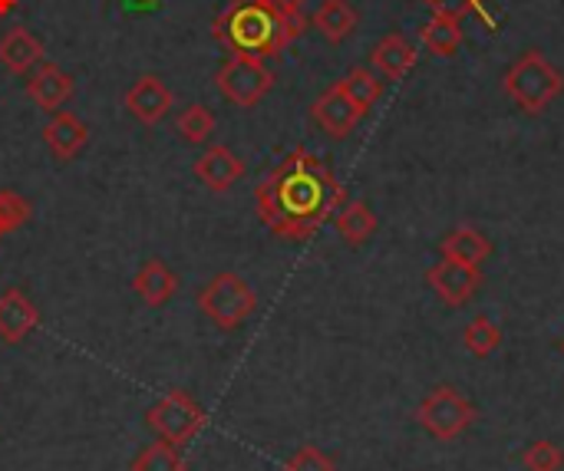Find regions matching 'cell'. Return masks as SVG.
Instances as JSON below:
<instances>
[{
    "instance_id": "6da1fadb",
    "label": "cell",
    "mask_w": 564,
    "mask_h": 471,
    "mask_svg": "<svg viewBox=\"0 0 564 471\" xmlns=\"http://www.w3.org/2000/svg\"><path fill=\"white\" fill-rule=\"evenodd\" d=\"M344 201V185L330 165L307 149L288 152L254 188L258 218L281 241H307Z\"/></svg>"
},
{
    "instance_id": "7a4b0ae2",
    "label": "cell",
    "mask_w": 564,
    "mask_h": 471,
    "mask_svg": "<svg viewBox=\"0 0 564 471\" xmlns=\"http://www.w3.org/2000/svg\"><path fill=\"white\" fill-rule=\"evenodd\" d=\"M304 30L307 17H288L268 0H231L212 23L218 43L254 59L281 56Z\"/></svg>"
},
{
    "instance_id": "3957f363",
    "label": "cell",
    "mask_w": 564,
    "mask_h": 471,
    "mask_svg": "<svg viewBox=\"0 0 564 471\" xmlns=\"http://www.w3.org/2000/svg\"><path fill=\"white\" fill-rule=\"evenodd\" d=\"M506 96L529 116L545 112L564 92L562 69L539 50H525L502 79Z\"/></svg>"
},
{
    "instance_id": "277c9868",
    "label": "cell",
    "mask_w": 564,
    "mask_h": 471,
    "mask_svg": "<svg viewBox=\"0 0 564 471\" xmlns=\"http://www.w3.org/2000/svg\"><path fill=\"white\" fill-rule=\"evenodd\" d=\"M198 310L218 330L231 333V330H238V327H245L251 320V314L258 310V294L251 291V284L245 277H238L231 271H221L198 291Z\"/></svg>"
},
{
    "instance_id": "5b68a950",
    "label": "cell",
    "mask_w": 564,
    "mask_h": 471,
    "mask_svg": "<svg viewBox=\"0 0 564 471\" xmlns=\"http://www.w3.org/2000/svg\"><path fill=\"white\" fill-rule=\"evenodd\" d=\"M205 409L195 403V396H188L185 390H169L149 413H145V429L159 439L169 442L175 449L188 446L202 429H205Z\"/></svg>"
},
{
    "instance_id": "8992f818",
    "label": "cell",
    "mask_w": 564,
    "mask_h": 471,
    "mask_svg": "<svg viewBox=\"0 0 564 471\" xmlns=\"http://www.w3.org/2000/svg\"><path fill=\"white\" fill-rule=\"evenodd\" d=\"M416 423L440 442H453L476 423V406L456 386H436L416 406Z\"/></svg>"
},
{
    "instance_id": "52a82bcc",
    "label": "cell",
    "mask_w": 564,
    "mask_h": 471,
    "mask_svg": "<svg viewBox=\"0 0 564 471\" xmlns=\"http://www.w3.org/2000/svg\"><path fill=\"white\" fill-rule=\"evenodd\" d=\"M215 83H218V89H221V96L228 102H235L241 109H251V106H258L271 92L274 73L264 66V59H254V56H245V53H231L221 63Z\"/></svg>"
},
{
    "instance_id": "ba28073f",
    "label": "cell",
    "mask_w": 564,
    "mask_h": 471,
    "mask_svg": "<svg viewBox=\"0 0 564 471\" xmlns=\"http://www.w3.org/2000/svg\"><path fill=\"white\" fill-rule=\"evenodd\" d=\"M426 284H430V291H433L446 307H466V304L479 294V287H482V271L443 258L440 264H433V267L426 271Z\"/></svg>"
},
{
    "instance_id": "9c48e42d",
    "label": "cell",
    "mask_w": 564,
    "mask_h": 471,
    "mask_svg": "<svg viewBox=\"0 0 564 471\" xmlns=\"http://www.w3.org/2000/svg\"><path fill=\"white\" fill-rule=\"evenodd\" d=\"M311 119L330 135V139H347L357 122L364 119V112L350 102V96L340 89V83H334L327 92H321L311 106Z\"/></svg>"
},
{
    "instance_id": "30bf717a",
    "label": "cell",
    "mask_w": 564,
    "mask_h": 471,
    "mask_svg": "<svg viewBox=\"0 0 564 471\" xmlns=\"http://www.w3.org/2000/svg\"><path fill=\"white\" fill-rule=\"evenodd\" d=\"M169 109H172V89H169L155 73L139 76V79L126 89V112H129L132 119H139L142 125L162 122Z\"/></svg>"
},
{
    "instance_id": "8fae6325",
    "label": "cell",
    "mask_w": 564,
    "mask_h": 471,
    "mask_svg": "<svg viewBox=\"0 0 564 471\" xmlns=\"http://www.w3.org/2000/svg\"><path fill=\"white\" fill-rule=\"evenodd\" d=\"M192 172L208 191H228L245 178V162L228 145H212L195 158Z\"/></svg>"
},
{
    "instance_id": "7c38bea8",
    "label": "cell",
    "mask_w": 564,
    "mask_h": 471,
    "mask_svg": "<svg viewBox=\"0 0 564 471\" xmlns=\"http://www.w3.org/2000/svg\"><path fill=\"white\" fill-rule=\"evenodd\" d=\"M36 327H40V310H36V304H33L23 291H17V287L3 291V294H0V343L17 347V343H23Z\"/></svg>"
},
{
    "instance_id": "4fadbf2b",
    "label": "cell",
    "mask_w": 564,
    "mask_h": 471,
    "mask_svg": "<svg viewBox=\"0 0 564 471\" xmlns=\"http://www.w3.org/2000/svg\"><path fill=\"white\" fill-rule=\"evenodd\" d=\"M43 142H46V149L53 152V158L73 162V158L86 149V142H89V125H86L79 116L59 109V112H53L50 122L43 125Z\"/></svg>"
},
{
    "instance_id": "5bb4252c",
    "label": "cell",
    "mask_w": 564,
    "mask_h": 471,
    "mask_svg": "<svg viewBox=\"0 0 564 471\" xmlns=\"http://www.w3.org/2000/svg\"><path fill=\"white\" fill-rule=\"evenodd\" d=\"M26 96L43 112H59V106L73 96V76L56 63H40L33 73H26Z\"/></svg>"
},
{
    "instance_id": "9a60e30c",
    "label": "cell",
    "mask_w": 564,
    "mask_h": 471,
    "mask_svg": "<svg viewBox=\"0 0 564 471\" xmlns=\"http://www.w3.org/2000/svg\"><path fill=\"white\" fill-rule=\"evenodd\" d=\"M420 63L416 46L403 36V33H387L373 50H370V66L373 73L387 76V79H403L413 73V66Z\"/></svg>"
},
{
    "instance_id": "2e32d148",
    "label": "cell",
    "mask_w": 564,
    "mask_h": 471,
    "mask_svg": "<svg viewBox=\"0 0 564 471\" xmlns=\"http://www.w3.org/2000/svg\"><path fill=\"white\" fill-rule=\"evenodd\" d=\"M43 40L36 33H30L26 26H10L3 36H0V63L17 73V76H26L33 73L40 63H43Z\"/></svg>"
},
{
    "instance_id": "e0dca14e",
    "label": "cell",
    "mask_w": 564,
    "mask_h": 471,
    "mask_svg": "<svg viewBox=\"0 0 564 471\" xmlns=\"http://www.w3.org/2000/svg\"><path fill=\"white\" fill-rule=\"evenodd\" d=\"M132 291L139 294V300L145 307H165L175 297V291H178V277H175V271L165 261L152 258L132 277Z\"/></svg>"
},
{
    "instance_id": "ac0fdd59",
    "label": "cell",
    "mask_w": 564,
    "mask_h": 471,
    "mask_svg": "<svg viewBox=\"0 0 564 471\" xmlns=\"http://www.w3.org/2000/svg\"><path fill=\"white\" fill-rule=\"evenodd\" d=\"M440 254H443V258H449V261H459V264L479 267V264H486V261H489V254H492V241H489L479 228L463 224V228L449 231V234L440 241Z\"/></svg>"
},
{
    "instance_id": "d6986e66",
    "label": "cell",
    "mask_w": 564,
    "mask_h": 471,
    "mask_svg": "<svg viewBox=\"0 0 564 471\" xmlns=\"http://www.w3.org/2000/svg\"><path fill=\"white\" fill-rule=\"evenodd\" d=\"M334 224H337V234L344 238V244H350V248L367 244L380 228V221L367 201H344L334 215Z\"/></svg>"
},
{
    "instance_id": "ffe728a7",
    "label": "cell",
    "mask_w": 564,
    "mask_h": 471,
    "mask_svg": "<svg viewBox=\"0 0 564 471\" xmlns=\"http://www.w3.org/2000/svg\"><path fill=\"white\" fill-rule=\"evenodd\" d=\"M420 40H423V46L433 53V56H443V59H449V56H456L459 50H463V20H456V17H449V13H433L423 26H420Z\"/></svg>"
},
{
    "instance_id": "44dd1931",
    "label": "cell",
    "mask_w": 564,
    "mask_h": 471,
    "mask_svg": "<svg viewBox=\"0 0 564 471\" xmlns=\"http://www.w3.org/2000/svg\"><path fill=\"white\" fill-rule=\"evenodd\" d=\"M311 23L324 33V40L344 43V40L357 30L360 13L354 10L350 0H324V3L317 7V13L311 17Z\"/></svg>"
},
{
    "instance_id": "7402d4cb",
    "label": "cell",
    "mask_w": 564,
    "mask_h": 471,
    "mask_svg": "<svg viewBox=\"0 0 564 471\" xmlns=\"http://www.w3.org/2000/svg\"><path fill=\"white\" fill-rule=\"evenodd\" d=\"M340 89L350 96V102L367 116L373 106H377V99H380V92H383V83L377 79V73L373 69H367V66H354L344 79H340Z\"/></svg>"
},
{
    "instance_id": "603a6c76",
    "label": "cell",
    "mask_w": 564,
    "mask_h": 471,
    "mask_svg": "<svg viewBox=\"0 0 564 471\" xmlns=\"http://www.w3.org/2000/svg\"><path fill=\"white\" fill-rule=\"evenodd\" d=\"M215 125H218L215 112H212L208 106H202V102L185 106V109L178 112V119H175V132H178V139H182V142H188V145H202V142H208V139H212V132H215Z\"/></svg>"
},
{
    "instance_id": "cb8c5ba5",
    "label": "cell",
    "mask_w": 564,
    "mask_h": 471,
    "mask_svg": "<svg viewBox=\"0 0 564 471\" xmlns=\"http://www.w3.org/2000/svg\"><path fill=\"white\" fill-rule=\"evenodd\" d=\"M463 343L476 360H489L499 347H502V327L496 320H489L486 314L473 317L463 330Z\"/></svg>"
},
{
    "instance_id": "d4e9b609",
    "label": "cell",
    "mask_w": 564,
    "mask_h": 471,
    "mask_svg": "<svg viewBox=\"0 0 564 471\" xmlns=\"http://www.w3.org/2000/svg\"><path fill=\"white\" fill-rule=\"evenodd\" d=\"M129 471H188V462L182 459V452H178L175 446L155 439L152 446H145V449L132 459Z\"/></svg>"
},
{
    "instance_id": "484cf974",
    "label": "cell",
    "mask_w": 564,
    "mask_h": 471,
    "mask_svg": "<svg viewBox=\"0 0 564 471\" xmlns=\"http://www.w3.org/2000/svg\"><path fill=\"white\" fill-rule=\"evenodd\" d=\"M30 215H33V205H30L20 191L0 188V241H3L7 234L20 231V228L30 221Z\"/></svg>"
},
{
    "instance_id": "4316f807",
    "label": "cell",
    "mask_w": 564,
    "mask_h": 471,
    "mask_svg": "<svg viewBox=\"0 0 564 471\" xmlns=\"http://www.w3.org/2000/svg\"><path fill=\"white\" fill-rule=\"evenodd\" d=\"M519 462H522L529 471H562L564 452L555 446V442L542 439V442L525 446V449H522V456H519Z\"/></svg>"
},
{
    "instance_id": "83f0119b",
    "label": "cell",
    "mask_w": 564,
    "mask_h": 471,
    "mask_svg": "<svg viewBox=\"0 0 564 471\" xmlns=\"http://www.w3.org/2000/svg\"><path fill=\"white\" fill-rule=\"evenodd\" d=\"M423 3H426L433 13H449V17H456V20L476 13V17H482V20L489 23V30H496V17H492V10H489V0H423Z\"/></svg>"
},
{
    "instance_id": "f1b7e54d",
    "label": "cell",
    "mask_w": 564,
    "mask_h": 471,
    "mask_svg": "<svg viewBox=\"0 0 564 471\" xmlns=\"http://www.w3.org/2000/svg\"><path fill=\"white\" fill-rule=\"evenodd\" d=\"M284 471H337V465L314 446H304L297 449L288 462H284Z\"/></svg>"
},
{
    "instance_id": "f546056e",
    "label": "cell",
    "mask_w": 564,
    "mask_h": 471,
    "mask_svg": "<svg viewBox=\"0 0 564 471\" xmlns=\"http://www.w3.org/2000/svg\"><path fill=\"white\" fill-rule=\"evenodd\" d=\"M271 7H278L281 13H288V17H304V3L307 0H268Z\"/></svg>"
},
{
    "instance_id": "4dcf8cb0",
    "label": "cell",
    "mask_w": 564,
    "mask_h": 471,
    "mask_svg": "<svg viewBox=\"0 0 564 471\" xmlns=\"http://www.w3.org/2000/svg\"><path fill=\"white\" fill-rule=\"evenodd\" d=\"M162 7V0H126L129 13H155Z\"/></svg>"
},
{
    "instance_id": "1f68e13d",
    "label": "cell",
    "mask_w": 564,
    "mask_h": 471,
    "mask_svg": "<svg viewBox=\"0 0 564 471\" xmlns=\"http://www.w3.org/2000/svg\"><path fill=\"white\" fill-rule=\"evenodd\" d=\"M13 3H17V0H0V13H7V10H13Z\"/></svg>"
},
{
    "instance_id": "d6a6232c",
    "label": "cell",
    "mask_w": 564,
    "mask_h": 471,
    "mask_svg": "<svg viewBox=\"0 0 564 471\" xmlns=\"http://www.w3.org/2000/svg\"><path fill=\"white\" fill-rule=\"evenodd\" d=\"M562 353H564V340H562Z\"/></svg>"
}]
</instances>
